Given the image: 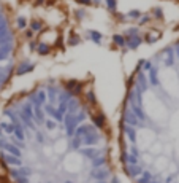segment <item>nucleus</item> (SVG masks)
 Masks as SVG:
<instances>
[{
	"label": "nucleus",
	"mask_w": 179,
	"mask_h": 183,
	"mask_svg": "<svg viewBox=\"0 0 179 183\" xmlns=\"http://www.w3.org/2000/svg\"><path fill=\"white\" fill-rule=\"evenodd\" d=\"M0 158H2L6 164H10V166H14V167H21V166H22V159H21V158L14 156V154L6 153L5 150L0 151Z\"/></svg>",
	"instance_id": "obj_1"
},
{
	"label": "nucleus",
	"mask_w": 179,
	"mask_h": 183,
	"mask_svg": "<svg viewBox=\"0 0 179 183\" xmlns=\"http://www.w3.org/2000/svg\"><path fill=\"white\" fill-rule=\"evenodd\" d=\"M90 132H98V129L93 124H81V126H76L73 137H84Z\"/></svg>",
	"instance_id": "obj_2"
},
{
	"label": "nucleus",
	"mask_w": 179,
	"mask_h": 183,
	"mask_svg": "<svg viewBox=\"0 0 179 183\" xmlns=\"http://www.w3.org/2000/svg\"><path fill=\"white\" fill-rule=\"evenodd\" d=\"M131 113H133V115L138 118V121L141 123V126H144L146 123H149V118L146 116L144 110L141 108L139 104H131Z\"/></svg>",
	"instance_id": "obj_3"
},
{
	"label": "nucleus",
	"mask_w": 179,
	"mask_h": 183,
	"mask_svg": "<svg viewBox=\"0 0 179 183\" xmlns=\"http://www.w3.org/2000/svg\"><path fill=\"white\" fill-rule=\"evenodd\" d=\"M84 158H87V159H95L98 156H101V151L103 150H98L95 148V146H86V148H79L78 150Z\"/></svg>",
	"instance_id": "obj_4"
},
{
	"label": "nucleus",
	"mask_w": 179,
	"mask_h": 183,
	"mask_svg": "<svg viewBox=\"0 0 179 183\" xmlns=\"http://www.w3.org/2000/svg\"><path fill=\"white\" fill-rule=\"evenodd\" d=\"M100 140H101V137L98 132H90V134L82 137V145L84 146H95L100 143Z\"/></svg>",
	"instance_id": "obj_5"
},
{
	"label": "nucleus",
	"mask_w": 179,
	"mask_h": 183,
	"mask_svg": "<svg viewBox=\"0 0 179 183\" xmlns=\"http://www.w3.org/2000/svg\"><path fill=\"white\" fill-rule=\"evenodd\" d=\"M143 170H144V167L141 166V164H133V166H127L125 167V172L130 177H138V175L143 173Z\"/></svg>",
	"instance_id": "obj_6"
},
{
	"label": "nucleus",
	"mask_w": 179,
	"mask_h": 183,
	"mask_svg": "<svg viewBox=\"0 0 179 183\" xmlns=\"http://www.w3.org/2000/svg\"><path fill=\"white\" fill-rule=\"evenodd\" d=\"M122 121H124V123H127L128 126H139V121H138V118L133 115V113H131V112H128V113H125L124 115V118H122Z\"/></svg>",
	"instance_id": "obj_7"
},
{
	"label": "nucleus",
	"mask_w": 179,
	"mask_h": 183,
	"mask_svg": "<svg viewBox=\"0 0 179 183\" xmlns=\"http://www.w3.org/2000/svg\"><path fill=\"white\" fill-rule=\"evenodd\" d=\"M13 137H14L16 140H19V142H24V140H25V132H24V127H22V124H17V126H14Z\"/></svg>",
	"instance_id": "obj_8"
},
{
	"label": "nucleus",
	"mask_w": 179,
	"mask_h": 183,
	"mask_svg": "<svg viewBox=\"0 0 179 183\" xmlns=\"http://www.w3.org/2000/svg\"><path fill=\"white\" fill-rule=\"evenodd\" d=\"M92 177L95 178V180H106V178L109 177V170L100 167L98 170H93V172H92Z\"/></svg>",
	"instance_id": "obj_9"
},
{
	"label": "nucleus",
	"mask_w": 179,
	"mask_h": 183,
	"mask_svg": "<svg viewBox=\"0 0 179 183\" xmlns=\"http://www.w3.org/2000/svg\"><path fill=\"white\" fill-rule=\"evenodd\" d=\"M122 162L127 166H133V164H138V156H133L131 153H122Z\"/></svg>",
	"instance_id": "obj_10"
},
{
	"label": "nucleus",
	"mask_w": 179,
	"mask_h": 183,
	"mask_svg": "<svg viewBox=\"0 0 179 183\" xmlns=\"http://www.w3.org/2000/svg\"><path fill=\"white\" fill-rule=\"evenodd\" d=\"M122 129H124V132L127 134V137L130 139V142L135 145V140H136V131H135V127H133V126H124Z\"/></svg>",
	"instance_id": "obj_11"
},
{
	"label": "nucleus",
	"mask_w": 179,
	"mask_h": 183,
	"mask_svg": "<svg viewBox=\"0 0 179 183\" xmlns=\"http://www.w3.org/2000/svg\"><path fill=\"white\" fill-rule=\"evenodd\" d=\"M33 120L36 123H44V113L40 105H35V108H33Z\"/></svg>",
	"instance_id": "obj_12"
},
{
	"label": "nucleus",
	"mask_w": 179,
	"mask_h": 183,
	"mask_svg": "<svg viewBox=\"0 0 179 183\" xmlns=\"http://www.w3.org/2000/svg\"><path fill=\"white\" fill-rule=\"evenodd\" d=\"M35 100H36V105H44L46 104V100H48V94L44 93V91H38L36 93V97H35Z\"/></svg>",
	"instance_id": "obj_13"
},
{
	"label": "nucleus",
	"mask_w": 179,
	"mask_h": 183,
	"mask_svg": "<svg viewBox=\"0 0 179 183\" xmlns=\"http://www.w3.org/2000/svg\"><path fill=\"white\" fill-rule=\"evenodd\" d=\"M36 51H38V54H41V56H46V54L51 53V46L46 43H38L36 45Z\"/></svg>",
	"instance_id": "obj_14"
},
{
	"label": "nucleus",
	"mask_w": 179,
	"mask_h": 183,
	"mask_svg": "<svg viewBox=\"0 0 179 183\" xmlns=\"http://www.w3.org/2000/svg\"><path fill=\"white\" fill-rule=\"evenodd\" d=\"M103 166H106V158H103V154L98 156V158H95V159H92V167L93 169H100Z\"/></svg>",
	"instance_id": "obj_15"
},
{
	"label": "nucleus",
	"mask_w": 179,
	"mask_h": 183,
	"mask_svg": "<svg viewBox=\"0 0 179 183\" xmlns=\"http://www.w3.org/2000/svg\"><path fill=\"white\" fill-rule=\"evenodd\" d=\"M0 129H2L6 135H13L14 124H13V123H0Z\"/></svg>",
	"instance_id": "obj_16"
},
{
	"label": "nucleus",
	"mask_w": 179,
	"mask_h": 183,
	"mask_svg": "<svg viewBox=\"0 0 179 183\" xmlns=\"http://www.w3.org/2000/svg\"><path fill=\"white\" fill-rule=\"evenodd\" d=\"M152 178H154V175L149 170H143V177L138 178L136 183H150V180H152Z\"/></svg>",
	"instance_id": "obj_17"
},
{
	"label": "nucleus",
	"mask_w": 179,
	"mask_h": 183,
	"mask_svg": "<svg viewBox=\"0 0 179 183\" xmlns=\"http://www.w3.org/2000/svg\"><path fill=\"white\" fill-rule=\"evenodd\" d=\"M92 121H93V126H95L97 129H100V127H103V124H105V116L98 115L95 118H92Z\"/></svg>",
	"instance_id": "obj_18"
},
{
	"label": "nucleus",
	"mask_w": 179,
	"mask_h": 183,
	"mask_svg": "<svg viewBox=\"0 0 179 183\" xmlns=\"http://www.w3.org/2000/svg\"><path fill=\"white\" fill-rule=\"evenodd\" d=\"M33 70V66H29L27 62H24V64H21V67L17 69V75H22L24 72H32Z\"/></svg>",
	"instance_id": "obj_19"
},
{
	"label": "nucleus",
	"mask_w": 179,
	"mask_h": 183,
	"mask_svg": "<svg viewBox=\"0 0 179 183\" xmlns=\"http://www.w3.org/2000/svg\"><path fill=\"white\" fill-rule=\"evenodd\" d=\"M81 145H82V137H73V140H71V146H73V148L79 150Z\"/></svg>",
	"instance_id": "obj_20"
},
{
	"label": "nucleus",
	"mask_w": 179,
	"mask_h": 183,
	"mask_svg": "<svg viewBox=\"0 0 179 183\" xmlns=\"http://www.w3.org/2000/svg\"><path fill=\"white\" fill-rule=\"evenodd\" d=\"M89 35H90V38L95 42V43H100V42H101V34H100V32H97V30H90Z\"/></svg>",
	"instance_id": "obj_21"
},
{
	"label": "nucleus",
	"mask_w": 179,
	"mask_h": 183,
	"mask_svg": "<svg viewBox=\"0 0 179 183\" xmlns=\"http://www.w3.org/2000/svg\"><path fill=\"white\" fill-rule=\"evenodd\" d=\"M44 112L48 113L49 116L54 118V115H55V107H54L52 104H44Z\"/></svg>",
	"instance_id": "obj_22"
},
{
	"label": "nucleus",
	"mask_w": 179,
	"mask_h": 183,
	"mask_svg": "<svg viewBox=\"0 0 179 183\" xmlns=\"http://www.w3.org/2000/svg\"><path fill=\"white\" fill-rule=\"evenodd\" d=\"M55 97H57V91H55L54 88H49V91H48V100L52 104V102H55Z\"/></svg>",
	"instance_id": "obj_23"
},
{
	"label": "nucleus",
	"mask_w": 179,
	"mask_h": 183,
	"mask_svg": "<svg viewBox=\"0 0 179 183\" xmlns=\"http://www.w3.org/2000/svg\"><path fill=\"white\" fill-rule=\"evenodd\" d=\"M41 27H43V24H41L40 21H32V22H30V30H33V32L41 30Z\"/></svg>",
	"instance_id": "obj_24"
},
{
	"label": "nucleus",
	"mask_w": 179,
	"mask_h": 183,
	"mask_svg": "<svg viewBox=\"0 0 179 183\" xmlns=\"http://www.w3.org/2000/svg\"><path fill=\"white\" fill-rule=\"evenodd\" d=\"M112 40H114V43L119 45V46H124V45H125V38L122 35H114V37H112Z\"/></svg>",
	"instance_id": "obj_25"
},
{
	"label": "nucleus",
	"mask_w": 179,
	"mask_h": 183,
	"mask_svg": "<svg viewBox=\"0 0 179 183\" xmlns=\"http://www.w3.org/2000/svg\"><path fill=\"white\" fill-rule=\"evenodd\" d=\"M44 126H46V129H48V131H54V129H55V121H52V120H44Z\"/></svg>",
	"instance_id": "obj_26"
},
{
	"label": "nucleus",
	"mask_w": 179,
	"mask_h": 183,
	"mask_svg": "<svg viewBox=\"0 0 179 183\" xmlns=\"http://www.w3.org/2000/svg\"><path fill=\"white\" fill-rule=\"evenodd\" d=\"M16 22H17V27H19V29H24V27L27 26V19H25L24 16H19Z\"/></svg>",
	"instance_id": "obj_27"
},
{
	"label": "nucleus",
	"mask_w": 179,
	"mask_h": 183,
	"mask_svg": "<svg viewBox=\"0 0 179 183\" xmlns=\"http://www.w3.org/2000/svg\"><path fill=\"white\" fill-rule=\"evenodd\" d=\"M36 142L44 143V134L43 132H36Z\"/></svg>",
	"instance_id": "obj_28"
},
{
	"label": "nucleus",
	"mask_w": 179,
	"mask_h": 183,
	"mask_svg": "<svg viewBox=\"0 0 179 183\" xmlns=\"http://www.w3.org/2000/svg\"><path fill=\"white\" fill-rule=\"evenodd\" d=\"M109 10H116V0H106Z\"/></svg>",
	"instance_id": "obj_29"
},
{
	"label": "nucleus",
	"mask_w": 179,
	"mask_h": 183,
	"mask_svg": "<svg viewBox=\"0 0 179 183\" xmlns=\"http://www.w3.org/2000/svg\"><path fill=\"white\" fill-rule=\"evenodd\" d=\"M128 16H130V18H139V16H141V11L133 10V11H130V13H128Z\"/></svg>",
	"instance_id": "obj_30"
},
{
	"label": "nucleus",
	"mask_w": 179,
	"mask_h": 183,
	"mask_svg": "<svg viewBox=\"0 0 179 183\" xmlns=\"http://www.w3.org/2000/svg\"><path fill=\"white\" fill-rule=\"evenodd\" d=\"M29 177H19V178H16V183H29Z\"/></svg>",
	"instance_id": "obj_31"
},
{
	"label": "nucleus",
	"mask_w": 179,
	"mask_h": 183,
	"mask_svg": "<svg viewBox=\"0 0 179 183\" xmlns=\"http://www.w3.org/2000/svg\"><path fill=\"white\" fill-rule=\"evenodd\" d=\"M130 153L131 154H133V156H138L139 158V151H138V148H136V146L133 145V146H131V150H130Z\"/></svg>",
	"instance_id": "obj_32"
},
{
	"label": "nucleus",
	"mask_w": 179,
	"mask_h": 183,
	"mask_svg": "<svg viewBox=\"0 0 179 183\" xmlns=\"http://www.w3.org/2000/svg\"><path fill=\"white\" fill-rule=\"evenodd\" d=\"M87 99L90 100V102H95V96H93V93H89L87 94Z\"/></svg>",
	"instance_id": "obj_33"
},
{
	"label": "nucleus",
	"mask_w": 179,
	"mask_h": 183,
	"mask_svg": "<svg viewBox=\"0 0 179 183\" xmlns=\"http://www.w3.org/2000/svg\"><path fill=\"white\" fill-rule=\"evenodd\" d=\"M32 35H33V30H25V37H27V38H32Z\"/></svg>",
	"instance_id": "obj_34"
},
{
	"label": "nucleus",
	"mask_w": 179,
	"mask_h": 183,
	"mask_svg": "<svg viewBox=\"0 0 179 183\" xmlns=\"http://www.w3.org/2000/svg\"><path fill=\"white\" fill-rule=\"evenodd\" d=\"M84 16V10H78L76 11V18H82Z\"/></svg>",
	"instance_id": "obj_35"
},
{
	"label": "nucleus",
	"mask_w": 179,
	"mask_h": 183,
	"mask_svg": "<svg viewBox=\"0 0 179 183\" xmlns=\"http://www.w3.org/2000/svg\"><path fill=\"white\" fill-rule=\"evenodd\" d=\"M78 2H79V3H86V5H90V3H92L90 0H78Z\"/></svg>",
	"instance_id": "obj_36"
},
{
	"label": "nucleus",
	"mask_w": 179,
	"mask_h": 183,
	"mask_svg": "<svg viewBox=\"0 0 179 183\" xmlns=\"http://www.w3.org/2000/svg\"><path fill=\"white\" fill-rule=\"evenodd\" d=\"M144 62H146V61H144ZM144 69H147V70L150 69V62H146V64H144Z\"/></svg>",
	"instance_id": "obj_37"
},
{
	"label": "nucleus",
	"mask_w": 179,
	"mask_h": 183,
	"mask_svg": "<svg viewBox=\"0 0 179 183\" xmlns=\"http://www.w3.org/2000/svg\"><path fill=\"white\" fill-rule=\"evenodd\" d=\"M111 183H119V178H116V177H114V178L111 180Z\"/></svg>",
	"instance_id": "obj_38"
},
{
	"label": "nucleus",
	"mask_w": 179,
	"mask_h": 183,
	"mask_svg": "<svg viewBox=\"0 0 179 183\" xmlns=\"http://www.w3.org/2000/svg\"><path fill=\"white\" fill-rule=\"evenodd\" d=\"M63 183H74V181H71V180H65Z\"/></svg>",
	"instance_id": "obj_39"
},
{
	"label": "nucleus",
	"mask_w": 179,
	"mask_h": 183,
	"mask_svg": "<svg viewBox=\"0 0 179 183\" xmlns=\"http://www.w3.org/2000/svg\"><path fill=\"white\" fill-rule=\"evenodd\" d=\"M100 183H108V181H105V180H101V181H100Z\"/></svg>",
	"instance_id": "obj_40"
}]
</instances>
